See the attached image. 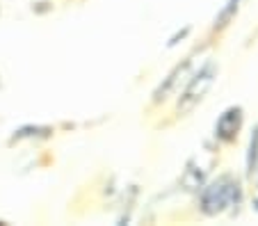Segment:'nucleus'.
<instances>
[{
	"mask_svg": "<svg viewBox=\"0 0 258 226\" xmlns=\"http://www.w3.org/2000/svg\"><path fill=\"white\" fill-rule=\"evenodd\" d=\"M215 76H217V69H215L213 62H208L204 69H201L199 73L195 76V80L190 83L187 92L183 94V99H180V103H178V110H180V112H187V110H190L192 105L197 103V101H201V96H204V94L208 92V87L213 85Z\"/></svg>",
	"mask_w": 258,
	"mask_h": 226,
	"instance_id": "obj_1",
	"label": "nucleus"
},
{
	"mask_svg": "<svg viewBox=\"0 0 258 226\" xmlns=\"http://www.w3.org/2000/svg\"><path fill=\"white\" fill-rule=\"evenodd\" d=\"M229 190L231 187H226V178H222V181L213 183V185L208 187V190L201 194V203H204V210L208 212V215H213V212H219L222 208L226 206V201H229Z\"/></svg>",
	"mask_w": 258,
	"mask_h": 226,
	"instance_id": "obj_2",
	"label": "nucleus"
},
{
	"mask_svg": "<svg viewBox=\"0 0 258 226\" xmlns=\"http://www.w3.org/2000/svg\"><path fill=\"white\" fill-rule=\"evenodd\" d=\"M256 153H258V130H256V142L251 139V156H249V169L253 172V158H256Z\"/></svg>",
	"mask_w": 258,
	"mask_h": 226,
	"instance_id": "obj_5",
	"label": "nucleus"
},
{
	"mask_svg": "<svg viewBox=\"0 0 258 226\" xmlns=\"http://www.w3.org/2000/svg\"><path fill=\"white\" fill-rule=\"evenodd\" d=\"M238 3H240V0H231L229 7H226V10L222 12V16H219V23H217V25H224V21L229 19L231 14H233V10H238Z\"/></svg>",
	"mask_w": 258,
	"mask_h": 226,
	"instance_id": "obj_4",
	"label": "nucleus"
},
{
	"mask_svg": "<svg viewBox=\"0 0 258 226\" xmlns=\"http://www.w3.org/2000/svg\"><path fill=\"white\" fill-rule=\"evenodd\" d=\"M240 123H242V110L240 108L226 110L217 121V135L222 139H233L235 133L240 130Z\"/></svg>",
	"mask_w": 258,
	"mask_h": 226,
	"instance_id": "obj_3",
	"label": "nucleus"
}]
</instances>
